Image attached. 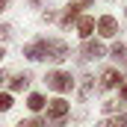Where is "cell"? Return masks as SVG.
Here are the masks:
<instances>
[{
    "mask_svg": "<svg viewBox=\"0 0 127 127\" xmlns=\"http://www.w3.org/2000/svg\"><path fill=\"white\" fill-rule=\"evenodd\" d=\"M83 9H86V6H80V3H68V6L62 9V15L56 18V21H59V27H62V30H68L71 24H77V18L83 15Z\"/></svg>",
    "mask_w": 127,
    "mask_h": 127,
    "instance_id": "8992f818",
    "label": "cell"
},
{
    "mask_svg": "<svg viewBox=\"0 0 127 127\" xmlns=\"http://www.w3.org/2000/svg\"><path fill=\"white\" fill-rule=\"evenodd\" d=\"M44 106H47V118L53 121V127H65V118H68L71 103H68L65 97H53V100H47Z\"/></svg>",
    "mask_w": 127,
    "mask_h": 127,
    "instance_id": "3957f363",
    "label": "cell"
},
{
    "mask_svg": "<svg viewBox=\"0 0 127 127\" xmlns=\"http://www.w3.org/2000/svg\"><path fill=\"white\" fill-rule=\"evenodd\" d=\"M44 103H47V100H44V95H38V92H32V95L27 97V106H30L32 112H41V109H44Z\"/></svg>",
    "mask_w": 127,
    "mask_h": 127,
    "instance_id": "30bf717a",
    "label": "cell"
},
{
    "mask_svg": "<svg viewBox=\"0 0 127 127\" xmlns=\"http://www.w3.org/2000/svg\"><path fill=\"white\" fill-rule=\"evenodd\" d=\"M56 18H59V15H56L53 9H47V12H41V21H44V24H50V21H56Z\"/></svg>",
    "mask_w": 127,
    "mask_h": 127,
    "instance_id": "ac0fdd59",
    "label": "cell"
},
{
    "mask_svg": "<svg viewBox=\"0 0 127 127\" xmlns=\"http://www.w3.org/2000/svg\"><path fill=\"white\" fill-rule=\"evenodd\" d=\"M95 30H97L100 38H115V35H118V21H115L112 15H100L95 21Z\"/></svg>",
    "mask_w": 127,
    "mask_h": 127,
    "instance_id": "5b68a950",
    "label": "cell"
},
{
    "mask_svg": "<svg viewBox=\"0 0 127 127\" xmlns=\"http://www.w3.org/2000/svg\"><path fill=\"white\" fill-rule=\"evenodd\" d=\"M24 127H47L44 118H30V121H24Z\"/></svg>",
    "mask_w": 127,
    "mask_h": 127,
    "instance_id": "e0dca14e",
    "label": "cell"
},
{
    "mask_svg": "<svg viewBox=\"0 0 127 127\" xmlns=\"http://www.w3.org/2000/svg\"><path fill=\"white\" fill-rule=\"evenodd\" d=\"M24 56L32 62H65L71 56V47L62 38H35L24 44Z\"/></svg>",
    "mask_w": 127,
    "mask_h": 127,
    "instance_id": "6da1fadb",
    "label": "cell"
},
{
    "mask_svg": "<svg viewBox=\"0 0 127 127\" xmlns=\"http://www.w3.org/2000/svg\"><path fill=\"white\" fill-rule=\"evenodd\" d=\"M124 62H127V59H124Z\"/></svg>",
    "mask_w": 127,
    "mask_h": 127,
    "instance_id": "4316f807",
    "label": "cell"
},
{
    "mask_svg": "<svg viewBox=\"0 0 127 127\" xmlns=\"http://www.w3.org/2000/svg\"><path fill=\"white\" fill-rule=\"evenodd\" d=\"M109 56H112V59H118V62H124V59H127V44L115 41V44H112V50H109Z\"/></svg>",
    "mask_w": 127,
    "mask_h": 127,
    "instance_id": "4fadbf2b",
    "label": "cell"
},
{
    "mask_svg": "<svg viewBox=\"0 0 127 127\" xmlns=\"http://www.w3.org/2000/svg\"><path fill=\"white\" fill-rule=\"evenodd\" d=\"M100 109H103L106 115H112V112H121L124 103H121V100H106V103H100Z\"/></svg>",
    "mask_w": 127,
    "mask_h": 127,
    "instance_id": "5bb4252c",
    "label": "cell"
},
{
    "mask_svg": "<svg viewBox=\"0 0 127 127\" xmlns=\"http://www.w3.org/2000/svg\"><path fill=\"white\" fill-rule=\"evenodd\" d=\"M27 3H30V6H35V9L41 6V0H27Z\"/></svg>",
    "mask_w": 127,
    "mask_h": 127,
    "instance_id": "7402d4cb",
    "label": "cell"
},
{
    "mask_svg": "<svg viewBox=\"0 0 127 127\" xmlns=\"http://www.w3.org/2000/svg\"><path fill=\"white\" fill-rule=\"evenodd\" d=\"M124 21H127V9H124Z\"/></svg>",
    "mask_w": 127,
    "mask_h": 127,
    "instance_id": "484cf974",
    "label": "cell"
},
{
    "mask_svg": "<svg viewBox=\"0 0 127 127\" xmlns=\"http://www.w3.org/2000/svg\"><path fill=\"white\" fill-rule=\"evenodd\" d=\"M3 56H6V50H3V47H0V62H3Z\"/></svg>",
    "mask_w": 127,
    "mask_h": 127,
    "instance_id": "cb8c5ba5",
    "label": "cell"
},
{
    "mask_svg": "<svg viewBox=\"0 0 127 127\" xmlns=\"http://www.w3.org/2000/svg\"><path fill=\"white\" fill-rule=\"evenodd\" d=\"M30 83H32V74L24 71V74H15V77L9 80V89H12V92H24V89H30Z\"/></svg>",
    "mask_w": 127,
    "mask_h": 127,
    "instance_id": "9c48e42d",
    "label": "cell"
},
{
    "mask_svg": "<svg viewBox=\"0 0 127 127\" xmlns=\"http://www.w3.org/2000/svg\"><path fill=\"white\" fill-rule=\"evenodd\" d=\"M6 80H9V74H6V71H3V68H0V86H3V83H6Z\"/></svg>",
    "mask_w": 127,
    "mask_h": 127,
    "instance_id": "ffe728a7",
    "label": "cell"
},
{
    "mask_svg": "<svg viewBox=\"0 0 127 127\" xmlns=\"http://www.w3.org/2000/svg\"><path fill=\"white\" fill-rule=\"evenodd\" d=\"M92 32H95V18L80 15V18H77V35L86 41V38H92Z\"/></svg>",
    "mask_w": 127,
    "mask_h": 127,
    "instance_id": "ba28073f",
    "label": "cell"
},
{
    "mask_svg": "<svg viewBox=\"0 0 127 127\" xmlns=\"http://www.w3.org/2000/svg\"><path fill=\"white\" fill-rule=\"evenodd\" d=\"M12 103H15L12 95H9V92H3V95H0V112H9V109H12Z\"/></svg>",
    "mask_w": 127,
    "mask_h": 127,
    "instance_id": "9a60e30c",
    "label": "cell"
},
{
    "mask_svg": "<svg viewBox=\"0 0 127 127\" xmlns=\"http://www.w3.org/2000/svg\"><path fill=\"white\" fill-rule=\"evenodd\" d=\"M12 38V24H0V41H9Z\"/></svg>",
    "mask_w": 127,
    "mask_h": 127,
    "instance_id": "2e32d148",
    "label": "cell"
},
{
    "mask_svg": "<svg viewBox=\"0 0 127 127\" xmlns=\"http://www.w3.org/2000/svg\"><path fill=\"white\" fill-rule=\"evenodd\" d=\"M92 89H95V77L86 74V77H83V86H80V100H86V97L92 95Z\"/></svg>",
    "mask_w": 127,
    "mask_h": 127,
    "instance_id": "7c38bea8",
    "label": "cell"
},
{
    "mask_svg": "<svg viewBox=\"0 0 127 127\" xmlns=\"http://www.w3.org/2000/svg\"><path fill=\"white\" fill-rule=\"evenodd\" d=\"M100 127H127V109H124V112H118L115 118H106V121H100Z\"/></svg>",
    "mask_w": 127,
    "mask_h": 127,
    "instance_id": "8fae6325",
    "label": "cell"
},
{
    "mask_svg": "<svg viewBox=\"0 0 127 127\" xmlns=\"http://www.w3.org/2000/svg\"><path fill=\"white\" fill-rule=\"evenodd\" d=\"M103 53H106V47H103V41H97V38H86L83 47H80V59H86V62H95Z\"/></svg>",
    "mask_w": 127,
    "mask_h": 127,
    "instance_id": "277c9868",
    "label": "cell"
},
{
    "mask_svg": "<svg viewBox=\"0 0 127 127\" xmlns=\"http://www.w3.org/2000/svg\"><path fill=\"white\" fill-rule=\"evenodd\" d=\"M77 3H80V6H92V0H77Z\"/></svg>",
    "mask_w": 127,
    "mask_h": 127,
    "instance_id": "603a6c76",
    "label": "cell"
},
{
    "mask_svg": "<svg viewBox=\"0 0 127 127\" xmlns=\"http://www.w3.org/2000/svg\"><path fill=\"white\" fill-rule=\"evenodd\" d=\"M121 74H118V68H103V74H100V83H97V89H115V86H121Z\"/></svg>",
    "mask_w": 127,
    "mask_h": 127,
    "instance_id": "52a82bcc",
    "label": "cell"
},
{
    "mask_svg": "<svg viewBox=\"0 0 127 127\" xmlns=\"http://www.w3.org/2000/svg\"><path fill=\"white\" fill-rule=\"evenodd\" d=\"M118 100H121V103H127V83H121V86H118Z\"/></svg>",
    "mask_w": 127,
    "mask_h": 127,
    "instance_id": "d6986e66",
    "label": "cell"
},
{
    "mask_svg": "<svg viewBox=\"0 0 127 127\" xmlns=\"http://www.w3.org/2000/svg\"><path fill=\"white\" fill-rule=\"evenodd\" d=\"M15 127H24V121H18V124H15Z\"/></svg>",
    "mask_w": 127,
    "mask_h": 127,
    "instance_id": "d4e9b609",
    "label": "cell"
},
{
    "mask_svg": "<svg viewBox=\"0 0 127 127\" xmlns=\"http://www.w3.org/2000/svg\"><path fill=\"white\" fill-rule=\"evenodd\" d=\"M9 9V0H0V12H6Z\"/></svg>",
    "mask_w": 127,
    "mask_h": 127,
    "instance_id": "44dd1931",
    "label": "cell"
},
{
    "mask_svg": "<svg viewBox=\"0 0 127 127\" xmlns=\"http://www.w3.org/2000/svg\"><path fill=\"white\" fill-rule=\"evenodd\" d=\"M44 83H47L50 92H59V95H65V92L74 89V77L68 71H47L44 74Z\"/></svg>",
    "mask_w": 127,
    "mask_h": 127,
    "instance_id": "7a4b0ae2",
    "label": "cell"
}]
</instances>
